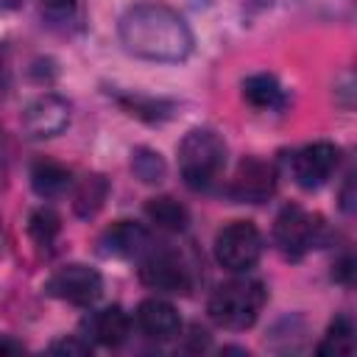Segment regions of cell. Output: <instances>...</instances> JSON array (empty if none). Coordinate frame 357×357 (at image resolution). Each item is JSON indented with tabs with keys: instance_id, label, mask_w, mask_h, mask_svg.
<instances>
[{
	"instance_id": "obj_21",
	"label": "cell",
	"mask_w": 357,
	"mask_h": 357,
	"mask_svg": "<svg viewBox=\"0 0 357 357\" xmlns=\"http://www.w3.org/2000/svg\"><path fill=\"white\" fill-rule=\"evenodd\" d=\"M42 17L53 28H67L78 20V0H42Z\"/></svg>"
},
{
	"instance_id": "obj_1",
	"label": "cell",
	"mask_w": 357,
	"mask_h": 357,
	"mask_svg": "<svg viewBox=\"0 0 357 357\" xmlns=\"http://www.w3.org/2000/svg\"><path fill=\"white\" fill-rule=\"evenodd\" d=\"M123 47L145 61H184L192 50V31L181 14L162 3H137L120 17Z\"/></svg>"
},
{
	"instance_id": "obj_22",
	"label": "cell",
	"mask_w": 357,
	"mask_h": 357,
	"mask_svg": "<svg viewBox=\"0 0 357 357\" xmlns=\"http://www.w3.org/2000/svg\"><path fill=\"white\" fill-rule=\"evenodd\" d=\"M120 103H123L131 114L148 117V120L170 117V109H173V103H167V100H153V98H120Z\"/></svg>"
},
{
	"instance_id": "obj_5",
	"label": "cell",
	"mask_w": 357,
	"mask_h": 357,
	"mask_svg": "<svg viewBox=\"0 0 357 357\" xmlns=\"http://www.w3.org/2000/svg\"><path fill=\"white\" fill-rule=\"evenodd\" d=\"M262 257V234L251 220H231L215 234V259L231 273H248Z\"/></svg>"
},
{
	"instance_id": "obj_27",
	"label": "cell",
	"mask_w": 357,
	"mask_h": 357,
	"mask_svg": "<svg viewBox=\"0 0 357 357\" xmlns=\"http://www.w3.org/2000/svg\"><path fill=\"white\" fill-rule=\"evenodd\" d=\"M22 0H0V8H17Z\"/></svg>"
},
{
	"instance_id": "obj_24",
	"label": "cell",
	"mask_w": 357,
	"mask_h": 357,
	"mask_svg": "<svg viewBox=\"0 0 357 357\" xmlns=\"http://www.w3.org/2000/svg\"><path fill=\"white\" fill-rule=\"evenodd\" d=\"M22 351V343L8 337V335H0V354H20Z\"/></svg>"
},
{
	"instance_id": "obj_10",
	"label": "cell",
	"mask_w": 357,
	"mask_h": 357,
	"mask_svg": "<svg viewBox=\"0 0 357 357\" xmlns=\"http://www.w3.org/2000/svg\"><path fill=\"white\" fill-rule=\"evenodd\" d=\"M70 126V103L53 92L33 98L22 112V128L31 139L59 137Z\"/></svg>"
},
{
	"instance_id": "obj_15",
	"label": "cell",
	"mask_w": 357,
	"mask_h": 357,
	"mask_svg": "<svg viewBox=\"0 0 357 357\" xmlns=\"http://www.w3.org/2000/svg\"><path fill=\"white\" fill-rule=\"evenodd\" d=\"M243 98H245V103H251L254 109H265V112L284 109V103H287V95H284L282 84H279L276 75H271V73L248 75V78L243 81Z\"/></svg>"
},
{
	"instance_id": "obj_11",
	"label": "cell",
	"mask_w": 357,
	"mask_h": 357,
	"mask_svg": "<svg viewBox=\"0 0 357 357\" xmlns=\"http://www.w3.org/2000/svg\"><path fill=\"white\" fill-rule=\"evenodd\" d=\"M134 321L139 326V332L151 340H159V343H167V340H176L181 335V318L176 312V307L165 298H145L139 301L137 312H134Z\"/></svg>"
},
{
	"instance_id": "obj_17",
	"label": "cell",
	"mask_w": 357,
	"mask_h": 357,
	"mask_svg": "<svg viewBox=\"0 0 357 357\" xmlns=\"http://www.w3.org/2000/svg\"><path fill=\"white\" fill-rule=\"evenodd\" d=\"M106 195H109V181H106L103 176H98V173L84 176L81 184L75 187V195H73V209H75V215H78V218H92V215H98L100 206H103V201H106Z\"/></svg>"
},
{
	"instance_id": "obj_26",
	"label": "cell",
	"mask_w": 357,
	"mask_h": 357,
	"mask_svg": "<svg viewBox=\"0 0 357 357\" xmlns=\"http://www.w3.org/2000/svg\"><path fill=\"white\" fill-rule=\"evenodd\" d=\"M6 176V137H3V128H0V181Z\"/></svg>"
},
{
	"instance_id": "obj_9",
	"label": "cell",
	"mask_w": 357,
	"mask_h": 357,
	"mask_svg": "<svg viewBox=\"0 0 357 357\" xmlns=\"http://www.w3.org/2000/svg\"><path fill=\"white\" fill-rule=\"evenodd\" d=\"M276 192V167L265 159L245 156L229 184V198L240 204H262Z\"/></svg>"
},
{
	"instance_id": "obj_28",
	"label": "cell",
	"mask_w": 357,
	"mask_h": 357,
	"mask_svg": "<svg viewBox=\"0 0 357 357\" xmlns=\"http://www.w3.org/2000/svg\"><path fill=\"white\" fill-rule=\"evenodd\" d=\"M3 67H6V61H3V50H0V73H3Z\"/></svg>"
},
{
	"instance_id": "obj_7",
	"label": "cell",
	"mask_w": 357,
	"mask_h": 357,
	"mask_svg": "<svg viewBox=\"0 0 357 357\" xmlns=\"http://www.w3.org/2000/svg\"><path fill=\"white\" fill-rule=\"evenodd\" d=\"M45 293L53 298H61L67 304H75V307H89L100 298L103 279L95 268L81 265V262H70V265H61L45 282Z\"/></svg>"
},
{
	"instance_id": "obj_18",
	"label": "cell",
	"mask_w": 357,
	"mask_h": 357,
	"mask_svg": "<svg viewBox=\"0 0 357 357\" xmlns=\"http://www.w3.org/2000/svg\"><path fill=\"white\" fill-rule=\"evenodd\" d=\"M131 170L142 184H162L167 176V165L159 151L153 148H134L131 153Z\"/></svg>"
},
{
	"instance_id": "obj_2",
	"label": "cell",
	"mask_w": 357,
	"mask_h": 357,
	"mask_svg": "<svg viewBox=\"0 0 357 357\" xmlns=\"http://www.w3.org/2000/svg\"><path fill=\"white\" fill-rule=\"evenodd\" d=\"M226 142L212 128H192L178 142V170L190 190H212L226 170Z\"/></svg>"
},
{
	"instance_id": "obj_6",
	"label": "cell",
	"mask_w": 357,
	"mask_h": 357,
	"mask_svg": "<svg viewBox=\"0 0 357 357\" xmlns=\"http://www.w3.org/2000/svg\"><path fill=\"white\" fill-rule=\"evenodd\" d=\"M139 282L156 293L184 296L192 287L190 268L170 248H148L139 262Z\"/></svg>"
},
{
	"instance_id": "obj_14",
	"label": "cell",
	"mask_w": 357,
	"mask_h": 357,
	"mask_svg": "<svg viewBox=\"0 0 357 357\" xmlns=\"http://www.w3.org/2000/svg\"><path fill=\"white\" fill-rule=\"evenodd\" d=\"M31 187L39 198H61L73 187V173L53 159H36L31 165Z\"/></svg>"
},
{
	"instance_id": "obj_4",
	"label": "cell",
	"mask_w": 357,
	"mask_h": 357,
	"mask_svg": "<svg viewBox=\"0 0 357 357\" xmlns=\"http://www.w3.org/2000/svg\"><path fill=\"white\" fill-rule=\"evenodd\" d=\"M324 220L296 204L284 206L273 220V243L287 259H301L307 251L324 243Z\"/></svg>"
},
{
	"instance_id": "obj_19",
	"label": "cell",
	"mask_w": 357,
	"mask_h": 357,
	"mask_svg": "<svg viewBox=\"0 0 357 357\" xmlns=\"http://www.w3.org/2000/svg\"><path fill=\"white\" fill-rule=\"evenodd\" d=\"M351 351H354V326L346 315H337L329 324V329L318 346V354H351Z\"/></svg>"
},
{
	"instance_id": "obj_23",
	"label": "cell",
	"mask_w": 357,
	"mask_h": 357,
	"mask_svg": "<svg viewBox=\"0 0 357 357\" xmlns=\"http://www.w3.org/2000/svg\"><path fill=\"white\" fill-rule=\"evenodd\" d=\"M47 351L53 354H86L89 351V340H78V337H64L47 346Z\"/></svg>"
},
{
	"instance_id": "obj_29",
	"label": "cell",
	"mask_w": 357,
	"mask_h": 357,
	"mask_svg": "<svg viewBox=\"0 0 357 357\" xmlns=\"http://www.w3.org/2000/svg\"><path fill=\"white\" fill-rule=\"evenodd\" d=\"M0 248H3V231H0Z\"/></svg>"
},
{
	"instance_id": "obj_20",
	"label": "cell",
	"mask_w": 357,
	"mask_h": 357,
	"mask_svg": "<svg viewBox=\"0 0 357 357\" xmlns=\"http://www.w3.org/2000/svg\"><path fill=\"white\" fill-rule=\"evenodd\" d=\"M59 231H61V220H59V215L53 209L39 206V209L31 212V218H28V234L33 237V243L39 248H50L56 243Z\"/></svg>"
},
{
	"instance_id": "obj_12",
	"label": "cell",
	"mask_w": 357,
	"mask_h": 357,
	"mask_svg": "<svg viewBox=\"0 0 357 357\" xmlns=\"http://www.w3.org/2000/svg\"><path fill=\"white\" fill-rule=\"evenodd\" d=\"M84 337L98 343V346H106V349H114V346H123L131 335V318L128 312L120 307V304H112V307H103V310H95L84 318Z\"/></svg>"
},
{
	"instance_id": "obj_16",
	"label": "cell",
	"mask_w": 357,
	"mask_h": 357,
	"mask_svg": "<svg viewBox=\"0 0 357 357\" xmlns=\"http://www.w3.org/2000/svg\"><path fill=\"white\" fill-rule=\"evenodd\" d=\"M145 215H148V220H151L156 229H162V231L178 234V231H184V229L190 226V212H187V206L178 204V201L170 198V195L151 198V201L145 204Z\"/></svg>"
},
{
	"instance_id": "obj_8",
	"label": "cell",
	"mask_w": 357,
	"mask_h": 357,
	"mask_svg": "<svg viewBox=\"0 0 357 357\" xmlns=\"http://www.w3.org/2000/svg\"><path fill=\"white\" fill-rule=\"evenodd\" d=\"M337 165H340V148L332 142H324V139L310 142L290 156V170L301 190L324 187L332 178V173L337 170Z\"/></svg>"
},
{
	"instance_id": "obj_25",
	"label": "cell",
	"mask_w": 357,
	"mask_h": 357,
	"mask_svg": "<svg viewBox=\"0 0 357 357\" xmlns=\"http://www.w3.org/2000/svg\"><path fill=\"white\" fill-rule=\"evenodd\" d=\"M351 178H346V187H343V195H340V206H343V212H351L354 209V198H351Z\"/></svg>"
},
{
	"instance_id": "obj_13",
	"label": "cell",
	"mask_w": 357,
	"mask_h": 357,
	"mask_svg": "<svg viewBox=\"0 0 357 357\" xmlns=\"http://www.w3.org/2000/svg\"><path fill=\"white\" fill-rule=\"evenodd\" d=\"M100 254L103 257H120V259H134L142 257L151 248L148 229L134 220H117L100 234Z\"/></svg>"
},
{
	"instance_id": "obj_3",
	"label": "cell",
	"mask_w": 357,
	"mask_h": 357,
	"mask_svg": "<svg viewBox=\"0 0 357 357\" xmlns=\"http://www.w3.org/2000/svg\"><path fill=\"white\" fill-rule=\"evenodd\" d=\"M268 290L262 282L257 279H229L220 287H215V293L209 296L206 312L209 318L220 326V329H248L254 326V321L259 318L262 307H265Z\"/></svg>"
}]
</instances>
